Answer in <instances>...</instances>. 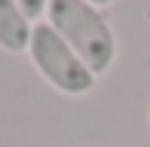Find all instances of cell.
<instances>
[{
  "label": "cell",
  "instance_id": "cell-5",
  "mask_svg": "<svg viewBox=\"0 0 150 147\" xmlns=\"http://www.w3.org/2000/svg\"><path fill=\"white\" fill-rule=\"evenodd\" d=\"M86 3H95V6H101V9H104V6H110L113 0H86Z\"/></svg>",
  "mask_w": 150,
  "mask_h": 147
},
{
  "label": "cell",
  "instance_id": "cell-4",
  "mask_svg": "<svg viewBox=\"0 0 150 147\" xmlns=\"http://www.w3.org/2000/svg\"><path fill=\"white\" fill-rule=\"evenodd\" d=\"M18 6H22L25 12H28V18L34 22V18H40V16H46V6H49V0H16Z\"/></svg>",
  "mask_w": 150,
  "mask_h": 147
},
{
  "label": "cell",
  "instance_id": "cell-2",
  "mask_svg": "<svg viewBox=\"0 0 150 147\" xmlns=\"http://www.w3.org/2000/svg\"><path fill=\"white\" fill-rule=\"evenodd\" d=\"M28 58L37 68V74L61 95H89L95 89V74L83 64V58L58 37V31L52 28L46 18H40L34 25L31 46H28Z\"/></svg>",
  "mask_w": 150,
  "mask_h": 147
},
{
  "label": "cell",
  "instance_id": "cell-3",
  "mask_svg": "<svg viewBox=\"0 0 150 147\" xmlns=\"http://www.w3.org/2000/svg\"><path fill=\"white\" fill-rule=\"evenodd\" d=\"M31 34H34V22L28 18V12L16 0H0V49L9 55L28 52Z\"/></svg>",
  "mask_w": 150,
  "mask_h": 147
},
{
  "label": "cell",
  "instance_id": "cell-1",
  "mask_svg": "<svg viewBox=\"0 0 150 147\" xmlns=\"http://www.w3.org/2000/svg\"><path fill=\"white\" fill-rule=\"evenodd\" d=\"M46 22L58 31V37L83 58L95 77L107 74L117 58V34L107 22L104 9L86 0H49Z\"/></svg>",
  "mask_w": 150,
  "mask_h": 147
},
{
  "label": "cell",
  "instance_id": "cell-6",
  "mask_svg": "<svg viewBox=\"0 0 150 147\" xmlns=\"http://www.w3.org/2000/svg\"><path fill=\"white\" fill-rule=\"evenodd\" d=\"M147 119H150V110H147Z\"/></svg>",
  "mask_w": 150,
  "mask_h": 147
}]
</instances>
